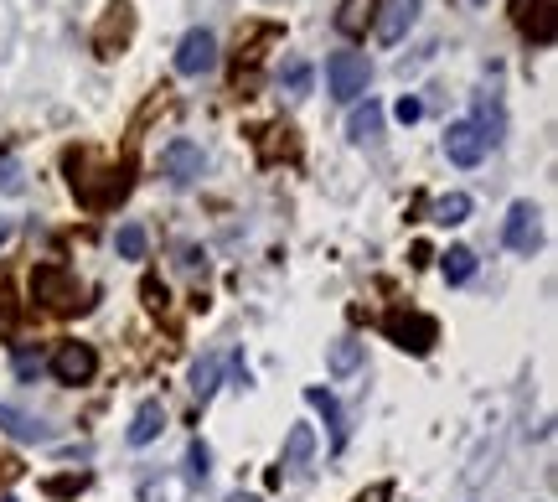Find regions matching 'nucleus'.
I'll use <instances>...</instances> for the list:
<instances>
[{
    "mask_svg": "<svg viewBox=\"0 0 558 502\" xmlns=\"http://www.w3.org/2000/svg\"><path fill=\"white\" fill-rule=\"evenodd\" d=\"M445 156H450L455 166H481L486 140L476 135V125H471V120H455V125L445 130Z\"/></svg>",
    "mask_w": 558,
    "mask_h": 502,
    "instance_id": "nucleus-11",
    "label": "nucleus"
},
{
    "mask_svg": "<svg viewBox=\"0 0 558 502\" xmlns=\"http://www.w3.org/2000/svg\"><path fill=\"white\" fill-rule=\"evenodd\" d=\"M465 218H471V197H465V192H450V197L434 202V223H440V228H455Z\"/></svg>",
    "mask_w": 558,
    "mask_h": 502,
    "instance_id": "nucleus-22",
    "label": "nucleus"
},
{
    "mask_svg": "<svg viewBox=\"0 0 558 502\" xmlns=\"http://www.w3.org/2000/svg\"><path fill=\"white\" fill-rule=\"evenodd\" d=\"M0 430L16 435V440H52V430H47L42 420L21 415V409H11V404H0Z\"/></svg>",
    "mask_w": 558,
    "mask_h": 502,
    "instance_id": "nucleus-16",
    "label": "nucleus"
},
{
    "mask_svg": "<svg viewBox=\"0 0 558 502\" xmlns=\"http://www.w3.org/2000/svg\"><path fill=\"white\" fill-rule=\"evenodd\" d=\"M11 368H16V378H37V373L47 368V358H42V352H16Z\"/></svg>",
    "mask_w": 558,
    "mask_h": 502,
    "instance_id": "nucleus-26",
    "label": "nucleus"
},
{
    "mask_svg": "<svg viewBox=\"0 0 558 502\" xmlns=\"http://www.w3.org/2000/svg\"><path fill=\"white\" fill-rule=\"evenodd\" d=\"M161 176L171 187H192L197 176H202V145L192 140H171L166 151H161Z\"/></svg>",
    "mask_w": 558,
    "mask_h": 502,
    "instance_id": "nucleus-7",
    "label": "nucleus"
},
{
    "mask_svg": "<svg viewBox=\"0 0 558 502\" xmlns=\"http://www.w3.org/2000/svg\"><path fill=\"white\" fill-rule=\"evenodd\" d=\"M476 6H481V0H476Z\"/></svg>",
    "mask_w": 558,
    "mask_h": 502,
    "instance_id": "nucleus-37",
    "label": "nucleus"
},
{
    "mask_svg": "<svg viewBox=\"0 0 558 502\" xmlns=\"http://www.w3.org/2000/svg\"><path fill=\"white\" fill-rule=\"evenodd\" d=\"M372 16H378V0H341V11H336V32L341 37H362Z\"/></svg>",
    "mask_w": 558,
    "mask_h": 502,
    "instance_id": "nucleus-13",
    "label": "nucleus"
},
{
    "mask_svg": "<svg viewBox=\"0 0 558 502\" xmlns=\"http://www.w3.org/2000/svg\"><path fill=\"white\" fill-rule=\"evenodd\" d=\"M31 295H37L52 316L83 311V285L73 270H62V264H37V270H31Z\"/></svg>",
    "mask_w": 558,
    "mask_h": 502,
    "instance_id": "nucleus-1",
    "label": "nucleus"
},
{
    "mask_svg": "<svg viewBox=\"0 0 558 502\" xmlns=\"http://www.w3.org/2000/svg\"><path fill=\"white\" fill-rule=\"evenodd\" d=\"M305 399H310V409H321V415H326V425H331V446L341 451V446H347V415H341V404H336L326 389H305Z\"/></svg>",
    "mask_w": 558,
    "mask_h": 502,
    "instance_id": "nucleus-14",
    "label": "nucleus"
},
{
    "mask_svg": "<svg viewBox=\"0 0 558 502\" xmlns=\"http://www.w3.org/2000/svg\"><path fill=\"white\" fill-rule=\"evenodd\" d=\"M279 83H285L295 99H305L310 94V63H305V57H290V63L279 68Z\"/></svg>",
    "mask_w": 558,
    "mask_h": 502,
    "instance_id": "nucleus-23",
    "label": "nucleus"
},
{
    "mask_svg": "<svg viewBox=\"0 0 558 502\" xmlns=\"http://www.w3.org/2000/svg\"><path fill=\"white\" fill-rule=\"evenodd\" d=\"M0 192H21V166L11 156H0Z\"/></svg>",
    "mask_w": 558,
    "mask_h": 502,
    "instance_id": "nucleus-28",
    "label": "nucleus"
},
{
    "mask_svg": "<svg viewBox=\"0 0 558 502\" xmlns=\"http://www.w3.org/2000/svg\"><path fill=\"white\" fill-rule=\"evenodd\" d=\"M378 130H383V109H378V99L357 104V109H352V120H347V135H352V140L362 145V140H372Z\"/></svg>",
    "mask_w": 558,
    "mask_h": 502,
    "instance_id": "nucleus-20",
    "label": "nucleus"
},
{
    "mask_svg": "<svg viewBox=\"0 0 558 502\" xmlns=\"http://www.w3.org/2000/svg\"><path fill=\"white\" fill-rule=\"evenodd\" d=\"M393 114H398V125H414V120H419V114H424V104H419V99H414V94H403V99H398V109H393Z\"/></svg>",
    "mask_w": 558,
    "mask_h": 502,
    "instance_id": "nucleus-30",
    "label": "nucleus"
},
{
    "mask_svg": "<svg viewBox=\"0 0 558 502\" xmlns=\"http://www.w3.org/2000/svg\"><path fill=\"white\" fill-rule=\"evenodd\" d=\"M228 502H264V497H254V492H233Z\"/></svg>",
    "mask_w": 558,
    "mask_h": 502,
    "instance_id": "nucleus-34",
    "label": "nucleus"
},
{
    "mask_svg": "<svg viewBox=\"0 0 558 502\" xmlns=\"http://www.w3.org/2000/svg\"><path fill=\"white\" fill-rule=\"evenodd\" d=\"M326 368H331L336 378H352V373L362 368V342H357V337H341V342H331V352H326Z\"/></svg>",
    "mask_w": 558,
    "mask_h": 502,
    "instance_id": "nucleus-18",
    "label": "nucleus"
},
{
    "mask_svg": "<svg viewBox=\"0 0 558 502\" xmlns=\"http://www.w3.org/2000/svg\"><path fill=\"white\" fill-rule=\"evenodd\" d=\"M11 321H16V295H11L6 280H0V332H11Z\"/></svg>",
    "mask_w": 558,
    "mask_h": 502,
    "instance_id": "nucleus-29",
    "label": "nucleus"
},
{
    "mask_svg": "<svg viewBox=\"0 0 558 502\" xmlns=\"http://www.w3.org/2000/svg\"><path fill=\"white\" fill-rule=\"evenodd\" d=\"M212 68H217V37L207 32V26H192V32L181 37V47H176V73L181 78H202Z\"/></svg>",
    "mask_w": 558,
    "mask_h": 502,
    "instance_id": "nucleus-4",
    "label": "nucleus"
},
{
    "mask_svg": "<svg viewBox=\"0 0 558 502\" xmlns=\"http://www.w3.org/2000/svg\"><path fill=\"white\" fill-rule=\"evenodd\" d=\"M419 21V0H378V16H372V26H378V42H403V32Z\"/></svg>",
    "mask_w": 558,
    "mask_h": 502,
    "instance_id": "nucleus-9",
    "label": "nucleus"
},
{
    "mask_svg": "<svg viewBox=\"0 0 558 502\" xmlns=\"http://www.w3.org/2000/svg\"><path fill=\"white\" fill-rule=\"evenodd\" d=\"M0 502H16V497H0Z\"/></svg>",
    "mask_w": 558,
    "mask_h": 502,
    "instance_id": "nucleus-36",
    "label": "nucleus"
},
{
    "mask_svg": "<svg viewBox=\"0 0 558 502\" xmlns=\"http://www.w3.org/2000/svg\"><path fill=\"white\" fill-rule=\"evenodd\" d=\"M553 6H558V0H512L517 32L533 37V42H553Z\"/></svg>",
    "mask_w": 558,
    "mask_h": 502,
    "instance_id": "nucleus-10",
    "label": "nucleus"
},
{
    "mask_svg": "<svg viewBox=\"0 0 558 502\" xmlns=\"http://www.w3.org/2000/svg\"><path fill=\"white\" fill-rule=\"evenodd\" d=\"M11 239V218H0V244H6Z\"/></svg>",
    "mask_w": 558,
    "mask_h": 502,
    "instance_id": "nucleus-35",
    "label": "nucleus"
},
{
    "mask_svg": "<svg viewBox=\"0 0 558 502\" xmlns=\"http://www.w3.org/2000/svg\"><path fill=\"white\" fill-rule=\"evenodd\" d=\"M471 125H476V135H481L486 145H502V135H507V114H502V104H496V99H481Z\"/></svg>",
    "mask_w": 558,
    "mask_h": 502,
    "instance_id": "nucleus-15",
    "label": "nucleus"
},
{
    "mask_svg": "<svg viewBox=\"0 0 558 502\" xmlns=\"http://www.w3.org/2000/svg\"><path fill=\"white\" fill-rule=\"evenodd\" d=\"M388 337H393L403 352L424 358V352L440 342V321H434V316H419V311H393V316H388Z\"/></svg>",
    "mask_w": 558,
    "mask_h": 502,
    "instance_id": "nucleus-3",
    "label": "nucleus"
},
{
    "mask_svg": "<svg viewBox=\"0 0 558 502\" xmlns=\"http://www.w3.org/2000/svg\"><path fill=\"white\" fill-rule=\"evenodd\" d=\"M140 290H145V306H150V311H161V306H166V285H161V280H145Z\"/></svg>",
    "mask_w": 558,
    "mask_h": 502,
    "instance_id": "nucleus-31",
    "label": "nucleus"
},
{
    "mask_svg": "<svg viewBox=\"0 0 558 502\" xmlns=\"http://www.w3.org/2000/svg\"><path fill=\"white\" fill-rule=\"evenodd\" d=\"M269 135H285V151L295 156V130H290V125H274ZM259 156H264V161H274V156H279V140H269V145H259Z\"/></svg>",
    "mask_w": 558,
    "mask_h": 502,
    "instance_id": "nucleus-27",
    "label": "nucleus"
},
{
    "mask_svg": "<svg viewBox=\"0 0 558 502\" xmlns=\"http://www.w3.org/2000/svg\"><path fill=\"white\" fill-rule=\"evenodd\" d=\"M310 456H316V430H310V425H290V435H285V466L305 471Z\"/></svg>",
    "mask_w": 558,
    "mask_h": 502,
    "instance_id": "nucleus-17",
    "label": "nucleus"
},
{
    "mask_svg": "<svg viewBox=\"0 0 558 502\" xmlns=\"http://www.w3.org/2000/svg\"><path fill=\"white\" fill-rule=\"evenodd\" d=\"M161 430H166V404L161 399H145L135 409V420H130V446H150Z\"/></svg>",
    "mask_w": 558,
    "mask_h": 502,
    "instance_id": "nucleus-12",
    "label": "nucleus"
},
{
    "mask_svg": "<svg viewBox=\"0 0 558 502\" xmlns=\"http://www.w3.org/2000/svg\"><path fill=\"white\" fill-rule=\"evenodd\" d=\"M217 383H223V352H207V358L192 368V394L207 404L217 394Z\"/></svg>",
    "mask_w": 558,
    "mask_h": 502,
    "instance_id": "nucleus-19",
    "label": "nucleus"
},
{
    "mask_svg": "<svg viewBox=\"0 0 558 502\" xmlns=\"http://www.w3.org/2000/svg\"><path fill=\"white\" fill-rule=\"evenodd\" d=\"M440 270H445V280H450V285H465V280L476 275V249L455 244V249H450V254L440 259Z\"/></svg>",
    "mask_w": 558,
    "mask_h": 502,
    "instance_id": "nucleus-21",
    "label": "nucleus"
},
{
    "mask_svg": "<svg viewBox=\"0 0 558 502\" xmlns=\"http://www.w3.org/2000/svg\"><path fill=\"white\" fill-rule=\"evenodd\" d=\"M367 78H372V68H367V57H362V52H331V57H326L331 99H341V104L362 99V94H367Z\"/></svg>",
    "mask_w": 558,
    "mask_h": 502,
    "instance_id": "nucleus-2",
    "label": "nucleus"
},
{
    "mask_svg": "<svg viewBox=\"0 0 558 502\" xmlns=\"http://www.w3.org/2000/svg\"><path fill=\"white\" fill-rule=\"evenodd\" d=\"M114 244H119L124 259H145V228H140V223H124Z\"/></svg>",
    "mask_w": 558,
    "mask_h": 502,
    "instance_id": "nucleus-25",
    "label": "nucleus"
},
{
    "mask_svg": "<svg viewBox=\"0 0 558 502\" xmlns=\"http://www.w3.org/2000/svg\"><path fill=\"white\" fill-rule=\"evenodd\" d=\"M207 471H212V451L202 440H192V446H186V482H207Z\"/></svg>",
    "mask_w": 558,
    "mask_h": 502,
    "instance_id": "nucleus-24",
    "label": "nucleus"
},
{
    "mask_svg": "<svg viewBox=\"0 0 558 502\" xmlns=\"http://www.w3.org/2000/svg\"><path fill=\"white\" fill-rule=\"evenodd\" d=\"M93 373H99V352H93L88 342H62L52 352V378L57 383H88Z\"/></svg>",
    "mask_w": 558,
    "mask_h": 502,
    "instance_id": "nucleus-6",
    "label": "nucleus"
},
{
    "mask_svg": "<svg viewBox=\"0 0 558 502\" xmlns=\"http://www.w3.org/2000/svg\"><path fill=\"white\" fill-rule=\"evenodd\" d=\"M388 497H393V487H388V482H372V487H367V492H357L352 502H388Z\"/></svg>",
    "mask_w": 558,
    "mask_h": 502,
    "instance_id": "nucleus-32",
    "label": "nucleus"
},
{
    "mask_svg": "<svg viewBox=\"0 0 558 502\" xmlns=\"http://www.w3.org/2000/svg\"><path fill=\"white\" fill-rule=\"evenodd\" d=\"M248 383V363H243V352H233V389H243Z\"/></svg>",
    "mask_w": 558,
    "mask_h": 502,
    "instance_id": "nucleus-33",
    "label": "nucleus"
},
{
    "mask_svg": "<svg viewBox=\"0 0 558 502\" xmlns=\"http://www.w3.org/2000/svg\"><path fill=\"white\" fill-rule=\"evenodd\" d=\"M543 213L533 208V202H512V213H507V223H502V239H507V249L512 254H533L538 244H543V223H538Z\"/></svg>",
    "mask_w": 558,
    "mask_h": 502,
    "instance_id": "nucleus-5",
    "label": "nucleus"
},
{
    "mask_svg": "<svg viewBox=\"0 0 558 502\" xmlns=\"http://www.w3.org/2000/svg\"><path fill=\"white\" fill-rule=\"evenodd\" d=\"M130 32H135V6L130 0H114L104 26L93 32V47H99V57H119V47L130 42Z\"/></svg>",
    "mask_w": 558,
    "mask_h": 502,
    "instance_id": "nucleus-8",
    "label": "nucleus"
}]
</instances>
